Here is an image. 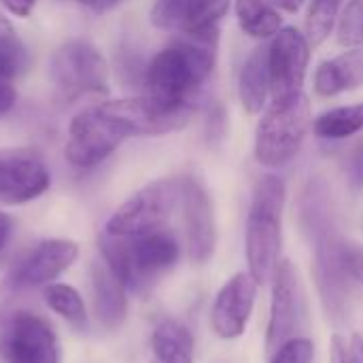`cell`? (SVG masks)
Returning <instances> with one entry per match:
<instances>
[{"label": "cell", "instance_id": "cell-9", "mask_svg": "<svg viewBox=\"0 0 363 363\" xmlns=\"http://www.w3.org/2000/svg\"><path fill=\"white\" fill-rule=\"evenodd\" d=\"M81 247L70 238H43L11 268L4 289L23 294L60 281L79 259Z\"/></svg>", "mask_w": 363, "mask_h": 363}, {"label": "cell", "instance_id": "cell-29", "mask_svg": "<svg viewBox=\"0 0 363 363\" xmlns=\"http://www.w3.org/2000/svg\"><path fill=\"white\" fill-rule=\"evenodd\" d=\"M315 357V345L308 338H291L272 353L270 363H311Z\"/></svg>", "mask_w": 363, "mask_h": 363}, {"label": "cell", "instance_id": "cell-25", "mask_svg": "<svg viewBox=\"0 0 363 363\" xmlns=\"http://www.w3.org/2000/svg\"><path fill=\"white\" fill-rule=\"evenodd\" d=\"M28 64H30L28 47L23 45L21 36L17 34L9 17L0 13V79L13 81L21 77L28 70Z\"/></svg>", "mask_w": 363, "mask_h": 363}, {"label": "cell", "instance_id": "cell-18", "mask_svg": "<svg viewBox=\"0 0 363 363\" xmlns=\"http://www.w3.org/2000/svg\"><path fill=\"white\" fill-rule=\"evenodd\" d=\"M89 291H91V315L104 332H117L130 311V289L98 255L89 264Z\"/></svg>", "mask_w": 363, "mask_h": 363}, {"label": "cell", "instance_id": "cell-15", "mask_svg": "<svg viewBox=\"0 0 363 363\" xmlns=\"http://www.w3.org/2000/svg\"><path fill=\"white\" fill-rule=\"evenodd\" d=\"M259 283L251 272H236L215 296L211 308V328L223 340L240 338L253 315Z\"/></svg>", "mask_w": 363, "mask_h": 363}, {"label": "cell", "instance_id": "cell-11", "mask_svg": "<svg viewBox=\"0 0 363 363\" xmlns=\"http://www.w3.org/2000/svg\"><path fill=\"white\" fill-rule=\"evenodd\" d=\"M311 60V43L296 28H283L268 47L270 94L274 102L291 100L304 94V79Z\"/></svg>", "mask_w": 363, "mask_h": 363}, {"label": "cell", "instance_id": "cell-21", "mask_svg": "<svg viewBox=\"0 0 363 363\" xmlns=\"http://www.w3.org/2000/svg\"><path fill=\"white\" fill-rule=\"evenodd\" d=\"M238 94L249 115H257L266 106V98L270 94L268 47H257L247 57L238 79Z\"/></svg>", "mask_w": 363, "mask_h": 363}, {"label": "cell", "instance_id": "cell-23", "mask_svg": "<svg viewBox=\"0 0 363 363\" xmlns=\"http://www.w3.org/2000/svg\"><path fill=\"white\" fill-rule=\"evenodd\" d=\"M236 17L242 32L253 38H270L283 23L277 0H236Z\"/></svg>", "mask_w": 363, "mask_h": 363}, {"label": "cell", "instance_id": "cell-19", "mask_svg": "<svg viewBox=\"0 0 363 363\" xmlns=\"http://www.w3.org/2000/svg\"><path fill=\"white\" fill-rule=\"evenodd\" d=\"M363 85V47H353L323 62L315 72V91L332 98L345 91H353Z\"/></svg>", "mask_w": 363, "mask_h": 363}, {"label": "cell", "instance_id": "cell-3", "mask_svg": "<svg viewBox=\"0 0 363 363\" xmlns=\"http://www.w3.org/2000/svg\"><path fill=\"white\" fill-rule=\"evenodd\" d=\"M62 340L49 317L28 306L0 304V362L62 363Z\"/></svg>", "mask_w": 363, "mask_h": 363}, {"label": "cell", "instance_id": "cell-30", "mask_svg": "<svg viewBox=\"0 0 363 363\" xmlns=\"http://www.w3.org/2000/svg\"><path fill=\"white\" fill-rule=\"evenodd\" d=\"M347 174L353 189L363 191V136L353 145L347 157Z\"/></svg>", "mask_w": 363, "mask_h": 363}, {"label": "cell", "instance_id": "cell-14", "mask_svg": "<svg viewBox=\"0 0 363 363\" xmlns=\"http://www.w3.org/2000/svg\"><path fill=\"white\" fill-rule=\"evenodd\" d=\"M125 255L130 291H138L143 285L164 277L179 264L181 242L174 232L164 228L145 236L125 238Z\"/></svg>", "mask_w": 363, "mask_h": 363}, {"label": "cell", "instance_id": "cell-8", "mask_svg": "<svg viewBox=\"0 0 363 363\" xmlns=\"http://www.w3.org/2000/svg\"><path fill=\"white\" fill-rule=\"evenodd\" d=\"M125 138L123 130L96 104L72 117L64 155L72 168L94 170L106 162Z\"/></svg>", "mask_w": 363, "mask_h": 363}, {"label": "cell", "instance_id": "cell-13", "mask_svg": "<svg viewBox=\"0 0 363 363\" xmlns=\"http://www.w3.org/2000/svg\"><path fill=\"white\" fill-rule=\"evenodd\" d=\"M181 211L187 257L191 264L204 266L213 257L217 247V223L213 200L204 183L194 174L183 177Z\"/></svg>", "mask_w": 363, "mask_h": 363}, {"label": "cell", "instance_id": "cell-7", "mask_svg": "<svg viewBox=\"0 0 363 363\" xmlns=\"http://www.w3.org/2000/svg\"><path fill=\"white\" fill-rule=\"evenodd\" d=\"M49 79L64 100L85 94H106L108 64L89 40L70 38L51 53Z\"/></svg>", "mask_w": 363, "mask_h": 363}, {"label": "cell", "instance_id": "cell-16", "mask_svg": "<svg viewBox=\"0 0 363 363\" xmlns=\"http://www.w3.org/2000/svg\"><path fill=\"white\" fill-rule=\"evenodd\" d=\"M300 323V283L289 259H281L272 277V302L266 332V349L274 353L281 345L296 338Z\"/></svg>", "mask_w": 363, "mask_h": 363}, {"label": "cell", "instance_id": "cell-4", "mask_svg": "<svg viewBox=\"0 0 363 363\" xmlns=\"http://www.w3.org/2000/svg\"><path fill=\"white\" fill-rule=\"evenodd\" d=\"M181 194L183 177L151 181L113 211L102 232L119 238H136L164 230L174 211L181 206Z\"/></svg>", "mask_w": 363, "mask_h": 363}, {"label": "cell", "instance_id": "cell-5", "mask_svg": "<svg viewBox=\"0 0 363 363\" xmlns=\"http://www.w3.org/2000/svg\"><path fill=\"white\" fill-rule=\"evenodd\" d=\"M311 119V102L306 94L291 100L274 102L262 117L255 132V160L266 168H281L289 164L302 149Z\"/></svg>", "mask_w": 363, "mask_h": 363}, {"label": "cell", "instance_id": "cell-32", "mask_svg": "<svg viewBox=\"0 0 363 363\" xmlns=\"http://www.w3.org/2000/svg\"><path fill=\"white\" fill-rule=\"evenodd\" d=\"M332 363H353L351 345L340 334L332 338Z\"/></svg>", "mask_w": 363, "mask_h": 363}, {"label": "cell", "instance_id": "cell-17", "mask_svg": "<svg viewBox=\"0 0 363 363\" xmlns=\"http://www.w3.org/2000/svg\"><path fill=\"white\" fill-rule=\"evenodd\" d=\"M230 0H155L151 23L177 34H202L219 30Z\"/></svg>", "mask_w": 363, "mask_h": 363}, {"label": "cell", "instance_id": "cell-33", "mask_svg": "<svg viewBox=\"0 0 363 363\" xmlns=\"http://www.w3.org/2000/svg\"><path fill=\"white\" fill-rule=\"evenodd\" d=\"M13 232H15V219L0 208V255L6 251V247L13 238Z\"/></svg>", "mask_w": 363, "mask_h": 363}, {"label": "cell", "instance_id": "cell-40", "mask_svg": "<svg viewBox=\"0 0 363 363\" xmlns=\"http://www.w3.org/2000/svg\"><path fill=\"white\" fill-rule=\"evenodd\" d=\"M79 2H81V4H87V6L91 9V6H94V4H96L98 0H79Z\"/></svg>", "mask_w": 363, "mask_h": 363}, {"label": "cell", "instance_id": "cell-12", "mask_svg": "<svg viewBox=\"0 0 363 363\" xmlns=\"http://www.w3.org/2000/svg\"><path fill=\"white\" fill-rule=\"evenodd\" d=\"M100 108L123 130L128 138L132 136H164L170 132L183 130L194 111L181 108H164L147 96H134L123 100H106L100 102Z\"/></svg>", "mask_w": 363, "mask_h": 363}, {"label": "cell", "instance_id": "cell-37", "mask_svg": "<svg viewBox=\"0 0 363 363\" xmlns=\"http://www.w3.org/2000/svg\"><path fill=\"white\" fill-rule=\"evenodd\" d=\"M351 353H353V363H363V338L359 334H355L351 340Z\"/></svg>", "mask_w": 363, "mask_h": 363}, {"label": "cell", "instance_id": "cell-39", "mask_svg": "<svg viewBox=\"0 0 363 363\" xmlns=\"http://www.w3.org/2000/svg\"><path fill=\"white\" fill-rule=\"evenodd\" d=\"M277 4H279L281 9H285L287 13H298L300 6L304 4V0H277Z\"/></svg>", "mask_w": 363, "mask_h": 363}, {"label": "cell", "instance_id": "cell-26", "mask_svg": "<svg viewBox=\"0 0 363 363\" xmlns=\"http://www.w3.org/2000/svg\"><path fill=\"white\" fill-rule=\"evenodd\" d=\"M340 6H342V0H313V6L306 19V38L313 47L321 45L330 36L338 19Z\"/></svg>", "mask_w": 363, "mask_h": 363}, {"label": "cell", "instance_id": "cell-2", "mask_svg": "<svg viewBox=\"0 0 363 363\" xmlns=\"http://www.w3.org/2000/svg\"><path fill=\"white\" fill-rule=\"evenodd\" d=\"M283 208H285V183L274 174H266L253 189V200L247 217V264L251 277L264 285L272 281L281 262L283 247Z\"/></svg>", "mask_w": 363, "mask_h": 363}, {"label": "cell", "instance_id": "cell-22", "mask_svg": "<svg viewBox=\"0 0 363 363\" xmlns=\"http://www.w3.org/2000/svg\"><path fill=\"white\" fill-rule=\"evenodd\" d=\"M45 306L74 330H83L89 323V308L83 294L64 281H55L40 289Z\"/></svg>", "mask_w": 363, "mask_h": 363}, {"label": "cell", "instance_id": "cell-36", "mask_svg": "<svg viewBox=\"0 0 363 363\" xmlns=\"http://www.w3.org/2000/svg\"><path fill=\"white\" fill-rule=\"evenodd\" d=\"M351 272L363 283V249H351Z\"/></svg>", "mask_w": 363, "mask_h": 363}, {"label": "cell", "instance_id": "cell-34", "mask_svg": "<svg viewBox=\"0 0 363 363\" xmlns=\"http://www.w3.org/2000/svg\"><path fill=\"white\" fill-rule=\"evenodd\" d=\"M0 4L15 17H28L36 4V0H0Z\"/></svg>", "mask_w": 363, "mask_h": 363}, {"label": "cell", "instance_id": "cell-38", "mask_svg": "<svg viewBox=\"0 0 363 363\" xmlns=\"http://www.w3.org/2000/svg\"><path fill=\"white\" fill-rule=\"evenodd\" d=\"M119 2H121V0H98V2L91 6V11H94V13H98V15H102V13L113 11Z\"/></svg>", "mask_w": 363, "mask_h": 363}, {"label": "cell", "instance_id": "cell-20", "mask_svg": "<svg viewBox=\"0 0 363 363\" xmlns=\"http://www.w3.org/2000/svg\"><path fill=\"white\" fill-rule=\"evenodd\" d=\"M153 363H194V336L177 319H162L151 332Z\"/></svg>", "mask_w": 363, "mask_h": 363}, {"label": "cell", "instance_id": "cell-28", "mask_svg": "<svg viewBox=\"0 0 363 363\" xmlns=\"http://www.w3.org/2000/svg\"><path fill=\"white\" fill-rule=\"evenodd\" d=\"M117 72H119V79L128 87H143L145 72H147V64L143 62V57L136 53L134 47L125 45L117 53Z\"/></svg>", "mask_w": 363, "mask_h": 363}, {"label": "cell", "instance_id": "cell-10", "mask_svg": "<svg viewBox=\"0 0 363 363\" xmlns=\"http://www.w3.org/2000/svg\"><path fill=\"white\" fill-rule=\"evenodd\" d=\"M51 187V170L32 147L0 149V204L23 206L43 198Z\"/></svg>", "mask_w": 363, "mask_h": 363}, {"label": "cell", "instance_id": "cell-27", "mask_svg": "<svg viewBox=\"0 0 363 363\" xmlns=\"http://www.w3.org/2000/svg\"><path fill=\"white\" fill-rule=\"evenodd\" d=\"M338 43L345 47L363 45V0H351L338 21Z\"/></svg>", "mask_w": 363, "mask_h": 363}, {"label": "cell", "instance_id": "cell-24", "mask_svg": "<svg viewBox=\"0 0 363 363\" xmlns=\"http://www.w3.org/2000/svg\"><path fill=\"white\" fill-rule=\"evenodd\" d=\"M313 132L321 140H345L359 134L363 132V102L325 111L315 119Z\"/></svg>", "mask_w": 363, "mask_h": 363}, {"label": "cell", "instance_id": "cell-6", "mask_svg": "<svg viewBox=\"0 0 363 363\" xmlns=\"http://www.w3.org/2000/svg\"><path fill=\"white\" fill-rule=\"evenodd\" d=\"M313 242V274L325 315L342 321L351 296V249L336 223L308 236Z\"/></svg>", "mask_w": 363, "mask_h": 363}, {"label": "cell", "instance_id": "cell-31", "mask_svg": "<svg viewBox=\"0 0 363 363\" xmlns=\"http://www.w3.org/2000/svg\"><path fill=\"white\" fill-rule=\"evenodd\" d=\"M225 132V113L223 108L217 104L215 108H211L208 119H206V136L211 140H219Z\"/></svg>", "mask_w": 363, "mask_h": 363}, {"label": "cell", "instance_id": "cell-1", "mask_svg": "<svg viewBox=\"0 0 363 363\" xmlns=\"http://www.w3.org/2000/svg\"><path fill=\"white\" fill-rule=\"evenodd\" d=\"M219 49V30L179 34L147 64L143 96L164 108L196 111L198 96L208 81Z\"/></svg>", "mask_w": 363, "mask_h": 363}, {"label": "cell", "instance_id": "cell-35", "mask_svg": "<svg viewBox=\"0 0 363 363\" xmlns=\"http://www.w3.org/2000/svg\"><path fill=\"white\" fill-rule=\"evenodd\" d=\"M15 98H17V94H15V89H13L11 81L0 79V117L6 115V113L13 108Z\"/></svg>", "mask_w": 363, "mask_h": 363}]
</instances>
